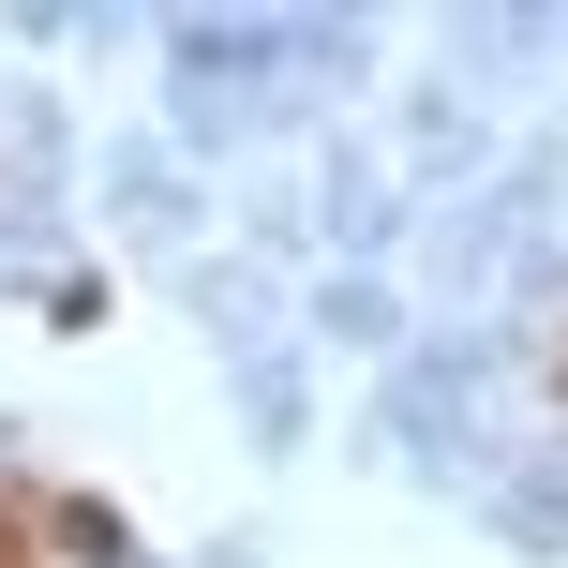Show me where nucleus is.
Here are the masks:
<instances>
[{
  "mask_svg": "<svg viewBox=\"0 0 568 568\" xmlns=\"http://www.w3.org/2000/svg\"><path fill=\"white\" fill-rule=\"evenodd\" d=\"M554 374H568V359H554Z\"/></svg>",
  "mask_w": 568,
  "mask_h": 568,
  "instance_id": "f257e3e1",
  "label": "nucleus"
}]
</instances>
